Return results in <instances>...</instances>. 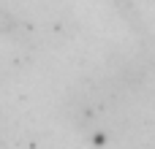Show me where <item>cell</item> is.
<instances>
[{
    "instance_id": "cell-1",
    "label": "cell",
    "mask_w": 155,
    "mask_h": 149,
    "mask_svg": "<svg viewBox=\"0 0 155 149\" xmlns=\"http://www.w3.org/2000/svg\"><path fill=\"white\" fill-rule=\"evenodd\" d=\"M68 117L84 133L112 136L128 119L125 95L112 81H87L76 87L68 98Z\"/></svg>"
}]
</instances>
